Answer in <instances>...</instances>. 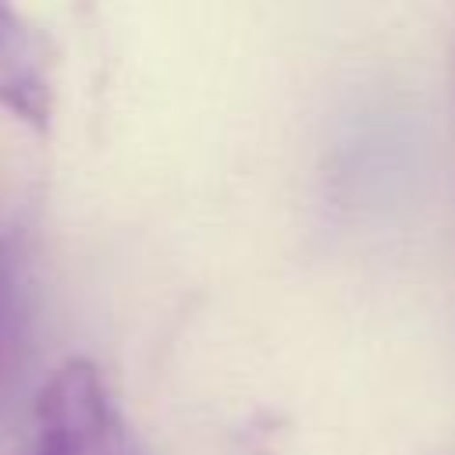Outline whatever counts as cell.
<instances>
[{"label": "cell", "mask_w": 455, "mask_h": 455, "mask_svg": "<svg viewBox=\"0 0 455 455\" xmlns=\"http://www.w3.org/2000/svg\"><path fill=\"white\" fill-rule=\"evenodd\" d=\"M0 107L21 124L46 132L53 114V89L43 50L25 21L0 4Z\"/></svg>", "instance_id": "2"}, {"label": "cell", "mask_w": 455, "mask_h": 455, "mask_svg": "<svg viewBox=\"0 0 455 455\" xmlns=\"http://www.w3.org/2000/svg\"><path fill=\"white\" fill-rule=\"evenodd\" d=\"M28 334H32V309H28V288L18 252L0 242V416L11 405L25 359H28Z\"/></svg>", "instance_id": "3"}, {"label": "cell", "mask_w": 455, "mask_h": 455, "mask_svg": "<svg viewBox=\"0 0 455 455\" xmlns=\"http://www.w3.org/2000/svg\"><path fill=\"white\" fill-rule=\"evenodd\" d=\"M14 455H146V448L100 366L71 359L36 395L32 427Z\"/></svg>", "instance_id": "1"}]
</instances>
